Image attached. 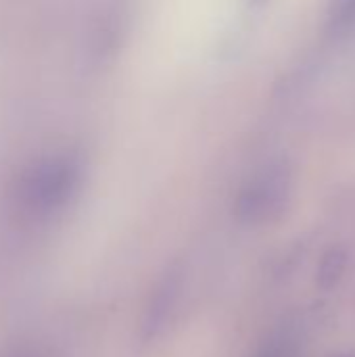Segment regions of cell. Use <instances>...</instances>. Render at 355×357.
Returning a JSON list of instances; mask_svg holds the SVG:
<instances>
[{
  "label": "cell",
  "mask_w": 355,
  "mask_h": 357,
  "mask_svg": "<svg viewBox=\"0 0 355 357\" xmlns=\"http://www.w3.org/2000/svg\"><path fill=\"white\" fill-rule=\"evenodd\" d=\"M326 29L333 36H347L355 31V0H333L326 15Z\"/></svg>",
  "instance_id": "obj_6"
},
{
  "label": "cell",
  "mask_w": 355,
  "mask_h": 357,
  "mask_svg": "<svg viewBox=\"0 0 355 357\" xmlns=\"http://www.w3.org/2000/svg\"><path fill=\"white\" fill-rule=\"evenodd\" d=\"M345 270H347V251L339 245L326 249L318 266V276H316L318 289L324 293L333 291L343 280Z\"/></svg>",
  "instance_id": "obj_5"
},
{
  "label": "cell",
  "mask_w": 355,
  "mask_h": 357,
  "mask_svg": "<svg viewBox=\"0 0 355 357\" xmlns=\"http://www.w3.org/2000/svg\"><path fill=\"white\" fill-rule=\"evenodd\" d=\"M75 188V172L69 167H48L33 176L25 186V205L36 215L59 211Z\"/></svg>",
  "instance_id": "obj_2"
},
{
  "label": "cell",
  "mask_w": 355,
  "mask_h": 357,
  "mask_svg": "<svg viewBox=\"0 0 355 357\" xmlns=\"http://www.w3.org/2000/svg\"><path fill=\"white\" fill-rule=\"evenodd\" d=\"M2 357H52L44 347L40 345H31V343H23L17 347H10L8 351H4Z\"/></svg>",
  "instance_id": "obj_7"
},
{
  "label": "cell",
  "mask_w": 355,
  "mask_h": 357,
  "mask_svg": "<svg viewBox=\"0 0 355 357\" xmlns=\"http://www.w3.org/2000/svg\"><path fill=\"white\" fill-rule=\"evenodd\" d=\"M293 172L285 161H272L251 176L243 186L236 213L243 224L262 226L278 220L291 203Z\"/></svg>",
  "instance_id": "obj_1"
},
{
  "label": "cell",
  "mask_w": 355,
  "mask_h": 357,
  "mask_svg": "<svg viewBox=\"0 0 355 357\" xmlns=\"http://www.w3.org/2000/svg\"><path fill=\"white\" fill-rule=\"evenodd\" d=\"M301 339L295 324L276 326L257 347L253 357H299Z\"/></svg>",
  "instance_id": "obj_4"
},
{
  "label": "cell",
  "mask_w": 355,
  "mask_h": 357,
  "mask_svg": "<svg viewBox=\"0 0 355 357\" xmlns=\"http://www.w3.org/2000/svg\"><path fill=\"white\" fill-rule=\"evenodd\" d=\"M182 287H184V272L180 268H169L167 274L159 280L155 293L151 295V303L144 314L142 331L146 339H155L172 322V316L182 297Z\"/></svg>",
  "instance_id": "obj_3"
}]
</instances>
